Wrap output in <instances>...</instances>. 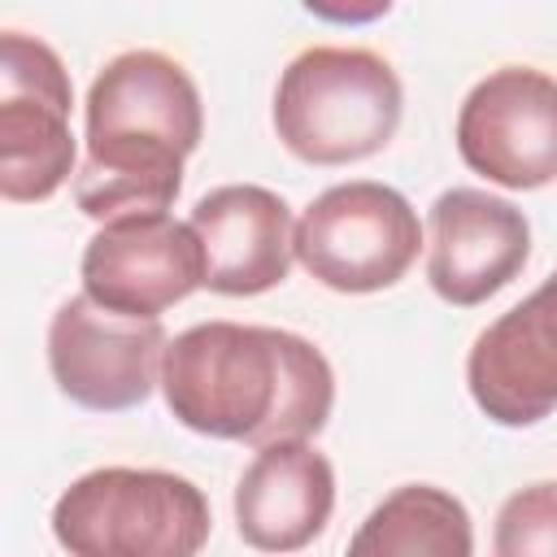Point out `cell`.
<instances>
[{"label":"cell","instance_id":"cell-5","mask_svg":"<svg viewBox=\"0 0 557 557\" xmlns=\"http://www.w3.org/2000/svg\"><path fill=\"white\" fill-rule=\"evenodd\" d=\"M422 248L413 205L370 178L326 187L296 222V261L331 292L366 296L400 283Z\"/></svg>","mask_w":557,"mask_h":557},{"label":"cell","instance_id":"cell-4","mask_svg":"<svg viewBox=\"0 0 557 557\" xmlns=\"http://www.w3.org/2000/svg\"><path fill=\"white\" fill-rule=\"evenodd\" d=\"M209 531L205 492L174 470L100 466L52 505V535L74 557H191Z\"/></svg>","mask_w":557,"mask_h":557},{"label":"cell","instance_id":"cell-8","mask_svg":"<svg viewBox=\"0 0 557 557\" xmlns=\"http://www.w3.org/2000/svg\"><path fill=\"white\" fill-rule=\"evenodd\" d=\"M461 161L509 191L557 178V78L535 65H500L470 87L457 113Z\"/></svg>","mask_w":557,"mask_h":557},{"label":"cell","instance_id":"cell-10","mask_svg":"<svg viewBox=\"0 0 557 557\" xmlns=\"http://www.w3.org/2000/svg\"><path fill=\"white\" fill-rule=\"evenodd\" d=\"M466 383L474 405L500 426H535L557 409V270L479 331Z\"/></svg>","mask_w":557,"mask_h":557},{"label":"cell","instance_id":"cell-16","mask_svg":"<svg viewBox=\"0 0 557 557\" xmlns=\"http://www.w3.org/2000/svg\"><path fill=\"white\" fill-rule=\"evenodd\" d=\"M313 17L322 22H335V26H366V22H379L396 0H300Z\"/></svg>","mask_w":557,"mask_h":557},{"label":"cell","instance_id":"cell-7","mask_svg":"<svg viewBox=\"0 0 557 557\" xmlns=\"http://www.w3.org/2000/svg\"><path fill=\"white\" fill-rule=\"evenodd\" d=\"M165 344L161 318H126L83 292L61 300L48 322V370L74 405L117 413L152 396Z\"/></svg>","mask_w":557,"mask_h":557},{"label":"cell","instance_id":"cell-1","mask_svg":"<svg viewBox=\"0 0 557 557\" xmlns=\"http://www.w3.org/2000/svg\"><path fill=\"white\" fill-rule=\"evenodd\" d=\"M165 409L196 435L265 448L309 440L335 405V374L305 335L248 322H196L165 344Z\"/></svg>","mask_w":557,"mask_h":557},{"label":"cell","instance_id":"cell-14","mask_svg":"<svg viewBox=\"0 0 557 557\" xmlns=\"http://www.w3.org/2000/svg\"><path fill=\"white\" fill-rule=\"evenodd\" d=\"M352 557H470L474 531L466 505L435 483H405L370 509L348 540Z\"/></svg>","mask_w":557,"mask_h":557},{"label":"cell","instance_id":"cell-11","mask_svg":"<svg viewBox=\"0 0 557 557\" xmlns=\"http://www.w3.org/2000/svg\"><path fill=\"white\" fill-rule=\"evenodd\" d=\"M426 278L440 300L470 309L509 287L531 257L527 213L479 187H448L431 205Z\"/></svg>","mask_w":557,"mask_h":557},{"label":"cell","instance_id":"cell-2","mask_svg":"<svg viewBox=\"0 0 557 557\" xmlns=\"http://www.w3.org/2000/svg\"><path fill=\"white\" fill-rule=\"evenodd\" d=\"M205 135V104L191 74L157 52H117L87 91V161L74 200L87 218L170 209L183 191V161Z\"/></svg>","mask_w":557,"mask_h":557},{"label":"cell","instance_id":"cell-3","mask_svg":"<svg viewBox=\"0 0 557 557\" xmlns=\"http://www.w3.org/2000/svg\"><path fill=\"white\" fill-rule=\"evenodd\" d=\"M405 91L370 48L318 44L287 61L274 87V131L309 165H348L392 144Z\"/></svg>","mask_w":557,"mask_h":557},{"label":"cell","instance_id":"cell-12","mask_svg":"<svg viewBox=\"0 0 557 557\" xmlns=\"http://www.w3.org/2000/svg\"><path fill=\"white\" fill-rule=\"evenodd\" d=\"M191 226L205 248V287L261 296L278 287L296 257L292 205L257 183H226L196 200Z\"/></svg>","mask_w":557,"mask_h":557},{"label":"cell","instance_id":"cell-13","mask_svg":"<svg viewBox=\"0 0 557 557\" xmlns=\"http://www.w3.org/2000/svg\"><path fill=\"white\" fill-rule=\"evenodd\" d=\"M335 509V470L309 440H274L257 448L235 483V527L261 553H296L313 544Z\"/></svg>","mask_w":557,"mask_h":557},{"label":"cell","instance_id":"cell-6","mask_svg":"<svg viewBox=\"0 0 557 557\" xmlns=\"http://www.w3.org/2000/svg\"><path fill=\"white\" fill-rule=\"evenodd\" d=\"M74 87L61 57L22 30L0 39V196L48 200L74 174Z\"/></svg>","mask_w":557,"mask_h":557},{"label":"cell","instance_id":"cell-9","mask_svg":"<svg viewBox=\"0 0 557 557\" xmlns=\"http://www.w3.org/2000/svg\"><path fill=\"white\" fill-rule=\"evenodd\" d=\"M83 292L126 318H161L170 305L205 287V248L191 222L157 213H126L104 222L78 261Z\"/></svg>","mask_w":557,"mask_h":557},{"label":"cell","instance_id":"cell-15","mask_svg":"<svg viewBox=\"0 0 557 557\" xmlns=\"http://www.w3.org/2000/svg\"><path fill=\"white\" fill-rule=\"evenodd\" d=\"M500 557H557V483H531L513 492L496 513Z\"/></svg>","mask_w":557,"mask_h":557}]
</instances>
